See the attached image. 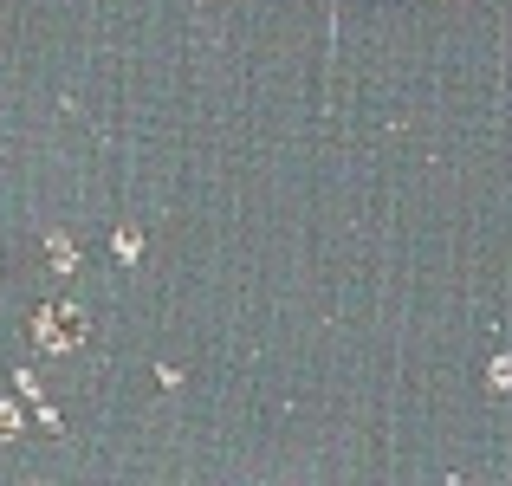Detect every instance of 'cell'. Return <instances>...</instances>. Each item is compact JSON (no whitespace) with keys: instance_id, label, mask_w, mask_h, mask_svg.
<instances>
[{"instance_id":"obj_1","label":"cell","mask_w":512,"mask_h":486,"mask_svg":"<svg viewBox=\"0 0 512 486\" xmlns=\"http://www.w3.org/2000/svg\"><path fill=\"white\" fill-rule=\"evenodd\" d=\"M39 344L46 350H72L78 344V312H39Z\"/></svg>"}]
</instances>
